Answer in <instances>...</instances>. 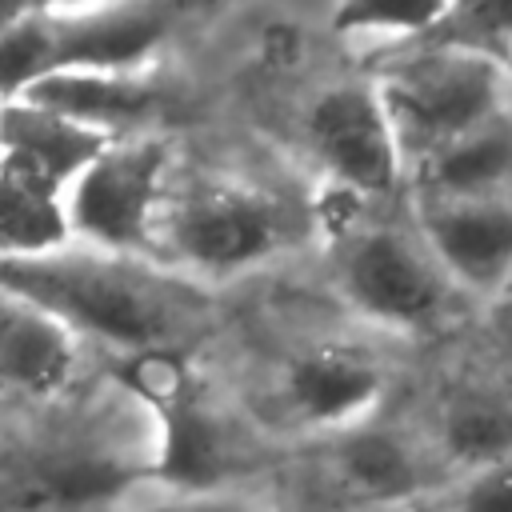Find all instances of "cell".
I'll use <instances>...</instances> for the list:
<instances>
[{"mask_svg": "<svg viewBox=\"0 0 512 512\" xmlns=\"http://www.w3.org/2000/svg\"><path fill=\"white\" fill-rule=\"evenodd\" d=\"M156 412L128 384L64 392L0 440V512H120L156 488Z\"/></svg>", "mask_w": 512, "mask_h": 512, "instance_id": "cell-1", "label": "cell"}, {"mask_svg": "<svg viewBox=\"0 0 512 512\" xmlns=\"http://www.w3.org/2000/svg\"><path fill=\"white\" fill-rule=\"evenodd\" d=\"M0 292L60 320L84 344H108L136 360L184 356L208 336L212 292L152 256L60 244L40 256L0 260Z\"/></svg>", "mask_w": 512, "mask_h": 512, "instance_id": "cell-2", "label": "cell"}, {"mask_svg": "<svg viewBox=\"0 0 512 512\" xmlns=\"http://www.w3.org/2000/svg\"><path fill=\"white\" fill-rule=\"evenodd\" d=\"M308 232L300 204L232 172L168 168L156 216L152 260L208 288V280L256 272L288 256Z\"/></svg>", "mask_w": 512, "mask_h": 512, "instance_id": "cell-3", "label": "cell"}, {"mask_svg": "<svg viewBox=\"0 0 512 512\" xmlns=\"http://www.w3.org/2000/svg\"><path fill=\"white\" fill-rule=\"evenodd\" d=\"M228 0L52 4L0 36V100L64 68H152V56Z\"/></svg>", "mask_w": 512, "mask_h": 512, "instance_id": "cell-4", "label": "cell"}, {"mask_svg": "<svg viewBox=\"0 0 512 512\" xmlns=\"http://www.w3.org/2000/svg\"><path fill=\"white\" fill-rule=\"evenodd\" d=\"M328 268L340 304L376 336L444 332L468 300L444 276L412 216H352L332 232Z\"/></svg>", "mask_w": 512, "mask_h": 512, "instance_id": "cell-5", "label": "cell"}, {"mask_svg": "<svg viewBox=\"0 0 512 512\" xmlns=\"http://www.w3.org/2000/svg\"><path fill=\"white\" fill-rule=\"evenodd\" d=\"M388 388L392 364L380 340L304 332L264 364L260 384L240 404L264 436L312 444L380 412Z\"/></svg>", "mask_w": 512, "mask_h": 512, "instance_id": "cell-6", "label": "cell"}, {"mask_svg": "<svg viewBox=\"0 0 512 512\" xmlns=\"http://www.w3.org/2000/svg\"><path fill=\"white\" fill-rule=\"evenodd\" d=\"M128 384L156 412V488L164 492H220L240 488L264 460V432L240 400L216 392L184 356L140 360Z\"/></svg>", "mask_w": 512, "mask_h": 512, "instance_id": "cell-7", "label": "cell"}, {"mask_svg": "<svg viewBox=\"0 0 512 512\" xmlns=\"http://www.w3.org/2000/svg\"><path fill=\"white\" fill-rule=\"evenodd\" d=\"M368 80L392 124L404 180L416 164L512 108V84L496 60L420 40L392 44Z\"/></svg>", "mask_w": 512, "mask_h": 512, "instance_id": "cell-8", "label": "cell"}, {"mask_svg": "<svg viewBox=\"0 0 512 512\" xmlns=\"http://www.w3.org/2000/svg\"><path fill=\"white\" fill-rule=\"evenodd\" d=\"M308 456V484L324 512H408L444 484L408 412L392 416L388 404L352 428L312 440Z\"/></svg>", "mask_w": 512, "mask_h": 512, "instance_id": "cell-9", "label": "cell"}, {"mask_svg": "<svg viewBox=\"0 0 512 512\" xmlns=\"http://www.w3.org/2000/svg\"><path fill=\"white\" fill-rule=\"evenodd\" d=\"M172 168V148L152 132L112 136L64 192L68 240L152 256V216Z\"/></svg>", "mask_w": 512, "mask_h": 512, "instance_id": "cell-10", "label": "cell"}, {"mask_svg": "<svg viewBox=\"0 0 512 512\" xmlns=\"http://www.w3.org/2000/svg\"><path fill=\"white\" fill-rule=\"evenodd\" d=\"M444 480L512 456V368L492 352L448 364L408 412Z\"/></svg>", "mask_w": 512, "mask_h": 512, "instance_id": "cell-11", "label": "cell"}, {"mask_svg": "<svg viewBox=\"0 0 512 512\" xmlns=\"http://www.w3.org/2000/svg\"><path fill=\"white\" fill-rule=\"evenodd\" d=\"M304 144L328 184L356 200L388 196L404 184V160L372 80L320 88L304 108Z\"/></svg>", "mask_w": 512, "mask_h": 512, "instance_id": "cell-12", "label": "cell"}, {"mask_svg": "<svg viewBox=\"0 0 512 512\" xmlns=\"http://www.w3.org/2000/svg\"><path fill=\"white\" fill-rule=\"evenodd\" d=\"M412 224L468 300H500L512 280V192L412 196Z\"/></svg>", "mask_w": 512, "mask_h": 512, "instance_id": "cell-13", "label": "cell"}, {"mask_svg": "<svg viewBox=\"0 0 512 512\" xmlns=\"http://www.w3.org/2000/svg\"><path fill=\"white\" fill-rule=\"evenodd\" d=\"M16 96L72 116L104 136H132L168 92L156 68H64L36 76Z\"/></svg>", "mask_w": 512, "mask_h": 512, "instance_id": "cell-14", "label": "cell"}, {"mask_svg": "<svg viewBox=\"0 0 512 512\" xmlns=\"http://www.w3.org/2000/svg\"><path fill=\"white\" fill-rule=\"evenodd\" d=\"M108 140L112 136L84 128L80 120L60 116L36 100H0V164L52 188L56 196L68 192V184L88 168V160Z\"/></svg>", "mask_w": 512, "mask_h": 512, "instance_id": "cell-15", "label": "cell"}, {"mask_svg": "<svg viewBox=\"0 0 512 512\" xmlns=\"http://www.w3.org/2000/svg\"><path fill=\"white\" fill-rule=\"evenodd\" d=\"M84 360V340L72 336L48 312L0 292V384L32 396L56 400L76 388Z\"/></svg>", "mask_w": 512, "mask_h": 512, "instance_id": "cell-16", "label": "cell"}, {"mask_svg": "<svg viewBox=\"0 0 512 512\" xmlns=\"http://www.w3.org/2000/svg\"><path fill=\"white\" fill-rule=\"evenodd\" d=\"M404 184L412 196L512 192V108L416 164Z\"/></svg>", "mask_w": 512, "mask_h": 512, "instance_id": "cell-17", "label": "cell"}, {"mask_svg": "<svg viewBox=\"0 0 512 512\" xmlns=\"http://www.w3.org/2000/svg\"><path fill=\"white\" fill-rule=\"evenodd\" d=\"M68 244L64 196L0 164V260L40 256Z\"/></svg>", "mask_w": 512, "mask_h": 512, "instance_id": "cell-18", "label": "cell"}, {"mask_svg": "<svg viewBox=\"0 0 512 512\" xmlns=\"http://www.w3.org/2000/svg\"><path fill=\"white\" fill-rule=\"evenodd\" d=\"M416 40L472 52L504 68L512 52V0H444L436 24Z\"/></svg>", "mask_w": 512, "mask_h": 512, "instance_id": "cell-19", "label": "cell"}, {"mask_svg": "<svg viewBox=\"0 0 512 512\" xmlns=\"http://www.w3.org/2000/svg\"><path fill=\"white\" fill-rule=\"evenodd\" d=\"M444 0H336L332 28L340 36H380V40H416L424 36Z\"/></svg>", "mask_w": 512, "mask_h": 512, "instance_id": "cell-20", "label": "cell"}, {"mask_svg": "<svg viewBox=\"0 0 512 512\" xmlns=\"http://www.w3.org/2000/svg\"><path fill=\"white\" fill-rule=\"evenodd\" d=\"M412 512H512V456L444 480Z\"/></svg>", "mask_w": 512, "mask_h": 512, "instance_id": "cell-21", "label": "cell"}, {"mask_svg": "<svg viewBox=\"0 0 512 512\" xmlns=\"http://www.w3.org/2000/svg\"><path fill=\"white\" fill-rule=\"evenodd\" d=\"M120 512H276V508L240 488H220V492H168L144 508L128 504Z\"/></svg>", "mask_w": 512, "mask_h": 512, "instance_id": "cell-22", "label": "cell"}, {"mask_svg": "<svg viewBox=\"0 0 512 512\" xmlns=\"http://www.w3.org/2000/svg\"><path fill=\"white\" fill-rule=\"evenodd\" d=\"M488 336H492V352L512 368V300H496L488 304Z\"/></svg>", "mask_w": 512, "mask_h": 512, "instance_id": "cell-23", "label": "cell"}, {"mask_svg": "<svg viewBox=\"0 0 512 512\" xmlns=\"http://www.w3.org/2000/svg\"><path fill=\"white\" fill-rule=\"evenodd\" d=\"M44 8H52V0H0V36L12 32L16 24L32 20V16L44 12Z\"/></svg>", "mask_w": 512, "mask_h": 512, "instance_id": "cell-24", "label": "cell"}, {"mask_svg": "<svg viewBox=\"0 0 512 512\" xmlns=\"http://www.w3.org/2000/svg\"><path fill=\"white\" fill-rule=\"evenodd\" d=\"M504 72H508V84H512V52H508V60H504Z\"/></svg>", "mask_w": 512, "mask_h": 512, "instance_id": "cell-25", "label": "cell"}, {"mask_svg": "<svg viewBox=\"0 0 512 512\" xmlns=\"http://www.w3.org/2000/svg\"><path fill=\"white\" fill-rule=\"evenodd\" d=\"M500 300H512V280H508V288H504V296H500ZM492 304H496V300H492Z\"/></svg>", "mask_w": 512, "mask_h": 512, "instance_id": "cell-26", "label": "cell"}, {"mask_svg": "<svg viewBox=\"0 0 512 512\" xmlns=\"http://www.w3.org/2000/svg\"><path fill=\"white\" fill-rule=\"evenodd\" d=\"M408 512H412V508H408Z\"/></svg>", "mask_w": 512, "mask_h": 512, "instance_id": "cell-27", "label": "cell"}]
</instances>
